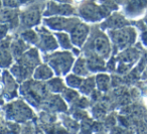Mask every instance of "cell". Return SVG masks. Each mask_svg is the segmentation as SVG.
Returning a JSON list of instances; mask_svg holds the SVG:
<instances>
[{
	"instance_id": "obj_1",
	"label": "cell",
	"mask_w": 147,
	"mask_h": 134,
	"mask_svg": "<svg viewBox=\"0 0 147 134\" xmlns=\"http://www.w3.org/2000/svg\"><path fill=\"white\" fill-rule=\"evenodd\" d=\"M96 49H97V51L101 53H105L108 49V47H107V43L104 39H98L96 41Z\"/></svg>"
}]
</instances>
